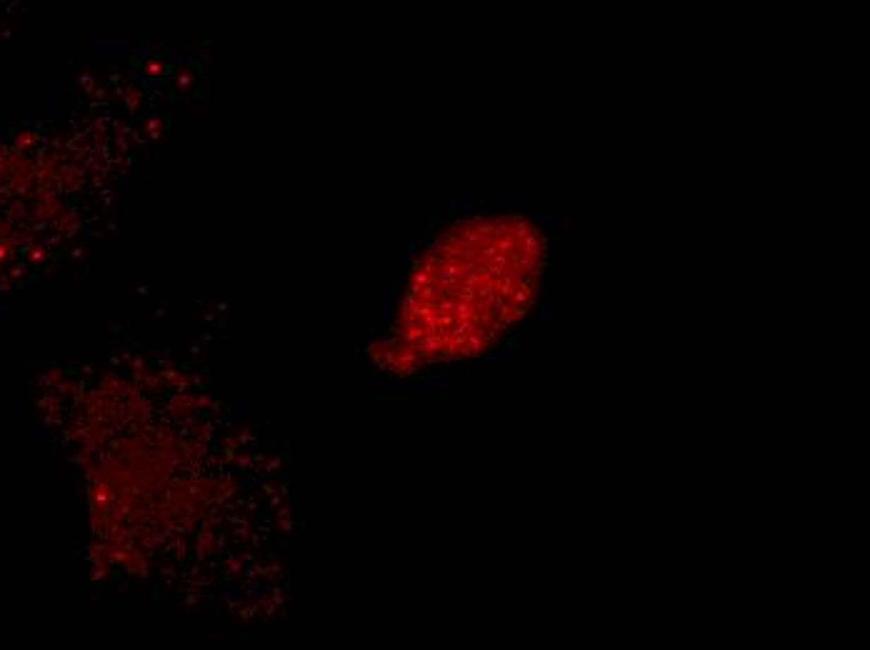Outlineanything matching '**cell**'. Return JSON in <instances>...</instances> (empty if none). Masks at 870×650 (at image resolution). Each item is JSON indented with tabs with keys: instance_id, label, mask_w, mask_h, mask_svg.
Segmentation results:
<instances>
[{
	"instance_id": "obj_1",
	"label": "cell",
	"mask_w": 870,
	"mask_h": 650,
	"mask_svg": "<svg viewBox=\"0 0 870 650\" xmlns=\"http://www.w3.org/2000/svg\"><path fill=\"white\" fill-rule=\"evenodd\" d=\"M565 238L556 210L506 198L458 205L410 253L370 358L408 378L518 353L558 318Z\"/></svg>"
}]
</instances>
